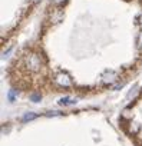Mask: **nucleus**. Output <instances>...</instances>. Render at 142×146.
Listing matches in <instances>:
<instances>
[{
	"label": "nucleus",
	"instance_id": "nucleus-1",
	"mask_svg": "<svg viewBox=\"0 0 142 146\" xmlns=\"http://www.w3.org/2000/svg\"><path fill=\"white\" fill-rule=\"evenodd\" d=\"M23 63L30 72H39L42 67V57L37 53H27L23 57Z\"/></svg>",
	"mask_w": 142,
	"mask_h": 146
},
{
	"label": "nucleus",
	"instance_id": "nucleus-11",
	"mask_svg": "<svg viewBox=\"0 0 142 146\" xmlns=\"http://www.w3.org/2000/svg\"><path fill=\"white\" fill-rule=\"evenodd\" d=\"M65 2H66V0H53V3H55V5H63Z\"/></svg>",
	"mask_w": 142,
	"mask_h": 146
},
{
	"label": "nucleus",
	"instance_id": "nucleus-8",
	"mask_svg": "<svg viewBox=\"0 0 142 146\" xmlns=\"http://www.w3.org/2000/svg\"><path fill=\"white\" fill-rule=\"evenodd\" d=\"M12 50H13V47H9V49H7V52H5V53H3V56H2V59H7Z\"/></svg>",
	"mask_w": 142,
	"mask_h": 146
},
{
	"label": "nucleus",
	"instance_id": "nucleus-2",
	"mask_svg": "<svg viewBox=\"0 0 142 146\" xmlns=\"http://www.w3.org/2000/svg\"><path fill=\"white\" fill-rule=\"evenodd\" d=\"M55 82L56 85L62 86V88H70L72 86V78H70L66 72H60L55 76Z\"/></svg>",
	"mask_w": 142,
	"mask_h": 146
},
{
	"label": "nucleus",
	"instance_id": "nucleus-4",
	"mask_svg": "<svg viewBox=\"0 0 142 146\" xmlns=\"http://www.w3.org/2000/svg\"><path fill=\"white\" fill-rule=\"evenodd\" d=\"M57 103L62 105V106H72V105L78 103V99L76 98H70V96H65V98H60L57 100Z\"/></svg>",
	"mask_w": 142,
	"mask_h": 146
},
{
	"label": "nucleus",
	"instance_id": "nucleus-5",
	"mask_svg": "<svg viewBox=\"0 0 142 146\" xmlns=\"http://www.w3.org/2000/svg\"><path fill=\"white\" fill-rule=\"evenodd\" d=\"M17 95H19V90H17V89H10V90L7 92V99H9V102H15V99L17 98Z\"/></svg>",
	"mask_w": 142,
	"mask_h": 146
},
{
	"label": "nucleus",
	"instance_id": "nucleus-3",
	"mask_svg": "<svg viewBox=\"0 0 142 146\" xmlns=\"http://www.w3.org/2000/svg\"><path fill=\"white\" fill-rule=\"evenodd\" d=\"M116 80H118V73L113 72V70H108V72H105L102 75V82L105 85H112Z\"/></svg>",
	"mask_w": 142,
	"mask_h": 146
},
{
	"label": "nucleus",
	"instance_id": "nucleus-13",
	"mask_svg": "<svg viewBox=\"0 0 142 146\" xmlns=\"http://www.w3.org/2000/svg\"><path fill=\"white\" fill-rule=\"evenodd\" d=\"M141 25H142V15H141Z\"/></svg>",
	"mask_w": 142,
	"mask_h": 146
},
{
	"label": "nucleus",
	"instance_id": "nucleus-7",
	"mask_svg": "<svg viewBox=\"0 0 142 146\" xmlns=\"http://www.w3.org/2000/svg\"><path fill=\"white\" fill-rule=\"evenodd\" d=\"M30 100L35 102V103H37V102L42 100V96H40L39 93H32V95H30Z\"/></svg>",
	"mask_w": 142,
	"mask_h": 146
},
{
	"label": "nucleus",
	"instance_id": "nucleus-9",
	"mask_svg": "<svg viewBox=\"0 0 142 146\" xmlns=\"http://www.w3.org/2000/svg\"><path fill=\"white\" fill-rule=\"evenodd\" d=\"M59 115H60L59 112H47L46 113V116H59Z\"/></svg>",
	"mask_w": 142,
	"mask_h": 146
},
{
	"label": "nucleus",
	"instance_id": "nucleus-12",
	"mask_svg": "<svg viewBox=\"0 0 142 146\" xmlns=\"http://www.w3.org/2000/svg\"><path fill=\"white\" fill-rule=\"evenodd\" d=\"M32 2H40V0H32Z\"/></svg>",
	"mask_w": 142,
	"mask_h": 146
},
{
	"label": "nucleus",
	"instance_id": "nucleus-10",
	"mask_svg": "<svg viewBox=\"0 0 142 146\" xmlns=\"http://www.w3.org/2000/svg\"><path fill=\"white\" fill-rule=\"evenodd\" d=\"M138 43H139V47H142V32H141L139 36H138Z\"/></svg>",
	"mask_w": 142,
	"mask_h": 146
},
{
	"label": "nucleus",
	"instance_id": "nucleus-6",
	"mask_svg": "<svg viewBox=\"0 0 142 146\" xmlns=\"http://www.w3.org/2000/svg\"><path fill=\"white\" fill-rule=\"evenodd\" d=\"M36 117H37V115H35V113H26V115H23L22 120H23V122H29V120H33V119H36Z\"/></svg>",
	"mask_w": 142,
	"mask_h": 146
}]
</instances>
